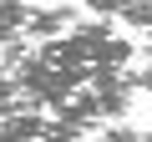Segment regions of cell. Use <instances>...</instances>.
Wrapping results in <instances>:
<instances>
[{
	"label": "cell",
	"instance_id": "cell-4",
	"mask_svg": "<svg viewBox=\"0 0 152 142\" xmlns=\"http://www.w3.org/2000/svg\"><path fill=\"white\" fill-rule=\"evenodd\" d=\"M15 102H20V97H15ZM5 112H10V102H0V127H5Z\"/></svg>",
	"mask_w": 152,
	"mask_h": 142
},
{
	"label": "cell",
	"instance_id": "cell-1",
	"mask_svg": "<svg viewBox=\"0 0 152 142\" xmlns=\"http://www.w3.org/2000/svg\"><path fill=\"white\" fill-rule=\"evenodd\" d=\"M76 26V10L71 5H51V10H36L31 5V20H26V41H51V36H61V31H71Z\"/></svg>",
	"mask_w": 152,
	"mask_h": 142
},
{
	"label": "cell",
	"instance_id": "cell-2",
	"mask_svg": "<svg viewBox=\"0 0 152 142\" xmlns=\"http://www.w3.org/2000/svg\"><path fill=\"white\" fill-rule=\"evenodd\" d=\"M26 20H31V5H20V0H0V41L20 36Z\"/></svg>",
	"mask_w": 152,
	"mask_h": 142
},
{
	"label": "cell",
	"instance_id": "cell-3",
	"mask_svg": "<svg viewBox=\"0 0 152 142\" xmlns=\"http://www.w3.org/2000/svg\"><path fill=\"white\" fill-rule=\"evenodd\" d=\"M81 5H96V10H102V15H117V10H122V5H132V0H81Z\"/></svg>",
	"mask_w": 152,
	"mask_h": 142
}]
</instances>
